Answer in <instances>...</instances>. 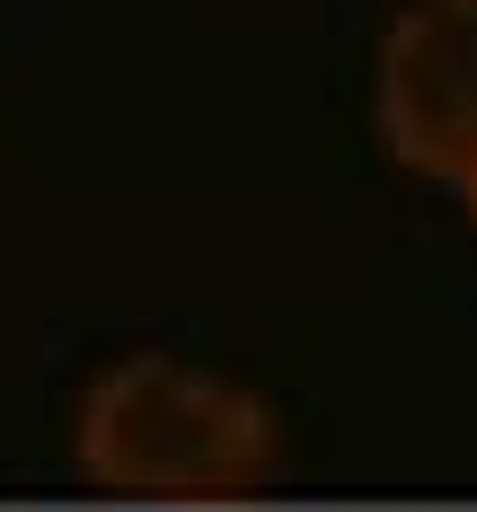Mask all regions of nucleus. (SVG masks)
Instances as JSON below:
<instances>
[{
    "label": "nucleus",
    "mask_w": 477,
    "mask_h": 512,
    "mask_svg": "<svg viewBox=\"0 0 477 512\" xmlns=\"http://www.w3.org/2000/svg\"><path fill=\"white\" fill-rule=\"evenodd\" d=\"M89 486L124 504H239L283 468V424L248 380L186 354L106 362L71 415Z\"/></svg>",
    "instance_id": "1"
},
{
    "label": "nucleus",
    "mask_w": 477,
    "mask_h": 512,
    "mask_svg": "<svg viewBox=\"0 0 477 512\" xmlns=\"http://www.w3.org/2000/svg\"><path fill=\"white\" fill-rule=\"evenodd\" d=\"M371 115L398 168L433 186L477 177V0H407L380 71H371Z\"/></svg>",
    "instance_id": "2"
},
{
    "label": "nucleus",
    "mask_w": 477,
    "mask_h": 512,
    "mask_svg": "<svg viewBox=\"0 0 477 512\" xmlns=\"http://www.w3.org/2000/svg\"><path fill=\"white\" fill-rule=\"evenodd\" d=\"M460 195H469V221H477V177H469V186H460Z\"/></svg>",
    "instance_id": "3"
}]
</instances>
